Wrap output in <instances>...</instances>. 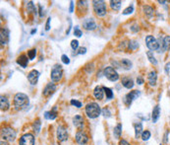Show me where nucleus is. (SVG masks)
<instances>
[{"label":"nucleus","mask_w":170,"mask_h":145,"mask_svg":"<svg viewBox=\"0 0 170 145\" xmlns=\"http://www.w3.org/2000/svg\"><path fill=\"white\" fill-rule=\"evenodd\" d=\"M72 122H73V126L75 127H77L79 130H83L85 127V118L82 116H80V114L73 117Z\"/></svg>","instance_id":"16"},{"label":"nucleus","mask_w":170,"mask_h":145,"mask_svg":"<svg viewBox=\"0 0 170 145\" xmlns=\"http://www.w3.org/2000/svg\"><path fill=\"white\" fill-rule=\"evenodd\" d=\"M120 65H121V68L124 69V70H131L133 68V62L128 58H122L120 60Z\"/></svg>","instance_id":"27"},{"label":"nucleus","mask_w":170,"mask_h":145,"mask_svg":"<svg viewBox=\"0 0 170 145\" xmlns=\"http://www.w3.org/2000/svg\"><path fill=\"white\" fill-rule=\"evenodd\" d=\"M160 113H161V109H160V106H159V105H156V106L153 107L152 112V121L153 123L157 122L159 118H160Z\"/></svg>","instance_id":"23"},{"label":"nucleus","mask_w":170,"mask_h":145,"mask_svg":"<svg viewBox=\"0 0 170 145\" xmlns=\"http://www.w3.org/2000/svg\"><path fill=\"white\" fill-rule=\"evenodd\" d=\"M0 145H10V144H9V142H7V141L1 140V142H0Z\"/></svg>","instance_id":"53"},{"label":"nucleus","mask_w":170,"mask_h":145,"mask_svg":"<svg viewBox=\"0 0 170 145\" xmlns=\"http://www.w3.org/2000/svg\"><path fill=\"white\" fill-rule=\"evenodd\" d=\"M70 46H71V48L73 49L74 52H76L79 49V41L78 39H72L71 41V44H70Z\"/></svg>","instance_id":"39"},{"label":"nucleus","mask_w":170,"mask_h":145,"mask_svg":"<svg viewBox=\"0 0 170 145\" xmlns=\"http://www.w3.org/2000/svg\"><path fill=\"white\" fill-rule=\"evenodd\" d=\"M36 33H37V29H34V30H32L31 35H34V34H36Z\"/></svg>","instance_id":"54"},{"label":"nucleus","mask_w":170,"mask_h":145,"mask_svg":"<svg viewBox=\"0 0 170 145\" xmlns=\"http://www.w3.org/2000/svg\"><path fill=\"white\" fill-rule=\"evenodd\" d=\"M161 38V43H162V47L158 49L157 52H169L170 51V36H165L162 37L160 35Z\"/></svg>","instance_id":"17"},{"label":"nucleus","mask_w":170,"mask_h":145,"mask_svg":"<svg viewBox=\"0 0 170 145\" xmlns=\"http://www.w3.org/2000/svg\"><path fill=\"white\" fill-rule=\"evenodd\" d=\"M130 30H131V32H133V33H138V32H140V26L138 24H133L131 27H130Z\"/></svg>","instance_id":"44"},{"label":"nucleus","mask_w":170,"mask_h":145,"mask_svg":"<svg viewBox=\"0 0 170 145\" xmlns=\"http://www.w3.org/2000/svg\"><path fill=\"white\" fill-rule=\"evenodd\" d=\"M142 10L144 14V16H146L148 19H152L154 16V13H156L154 8L152 6H151V5H148V4H144L142 6Z\"/></svg>","instance_id":"19"},{"label":"nucleus","mask_w":170,"mask_h":145,"mask_svg":"<svg viewBox=\"0 0 170 145\" xmlns=\"http://www.w3.org/2000/svg\"><path fill=\"white\" fill-rule=\"evenodd\" d=\"M70 104H71L72 106L78 108V109H80V108H82V107H83L82 102H80V101H78V100H75V99H72L71 101H70Z\"/></svg>","instance_id":"42"},{"label":"nucleus","mask_w":170,"mask_h":145,"mask_svg":"<svg viewBox=\"0 0 170 145\" xmlns=\"http://www.w3.org/2000/svg\"><path fill=\"white\" fill-rule=\"evenodd\" d=\"M103 75L107 80L111 82H116L120 79L119 73L117 72V70L115 68H113L112 66H107L103 69Z\"/></svg>","instance_id":"6"},{"label":"nucleus","mask_w":170,"mask_h":145,"mask_svg":"<svg viewBox=\"0 0 170 145\" xmlns=\"http://www.w3.org/2000/svg\"><path fill=\"white\" fill-rule=\"evenodd\" d=\"M121 85L123 87H125L126 89L130 90V89H133L135 86V82L133 78L129 77V76H124L121 78Z\"/></svg>","instance_id":"20"},{"label":"nucleus","mask_w":170,"mask_h":145,"mask_svg":"<svg viewBox=\"0 0 170 145\" xmlns=\"http://www.w3.org/2000/svg\"><path fill=\"white\" fill-rule=\"evenodd\" d=\"M34 135L33 133H25L19 139V145H34Z\"/></svg>","instance_id":"11"},{"label":"nucleus","mask_w":170,"mask_h":145,"mask_svg":"<svg viewBox=\"0 0 170 145\" xmlns=\"http://www.w3.org/2000/svg\"><path fill=\"white\" fill-rule=\"evenodd\" d=\"M103 90H104V94H105V96H106V100H112L114 98V93L111 88L103 86Z\"/></svg>","instance_id":"34"},{"label":"nucleus","mask_w":170,"mask_h":145,"mask_svg":"<svg viewBox=\"0 0 170 145\" xmlns=\"http://www.w3.org/2000/svg\"><path fill=\"white\" fill-rule=\"evenodd\" d=\"M151 137H152V133L149 130H144V132L142 133V136H141L143 141H148Z\"/></svg>","instance_id":"37"},{"label":"nucleus","mask_w":170,"mask_h":145,"mask_svg":"<svg viewBox=\"0 0 170 145\" xmlns=\"http://www.w3.org/2000/svg\"><path fill=\"white\" fill-rule=\"evenodd\" d=\"M146 54H147V57H148V61L151 62V63L152 64V65L156 66L157 64H158V61H157V59L156 58V56H154L153 52L148 51V52H146Z\"/></svg>","instance_id":"33"},{"label":"nucleus","mask_w":170,"mask_h":145,"mask_svg":"<svg viewBox=\"0 0 170 145\" xmlns=\"http://www.w3.org/2000/svg\"><path fill=\"white\" fill-rule=\"evenodd\" d=\"M44 118L47 119V121H54L57 116H58V113H57V107H53L52 110H50V111H47L44 113Z\"/></svg>","instance_id":"21"},{"label":"nucleus","mask_w":170,"mask_h":145,"mask_svg":"<svg viewBox=\"0 0 170 145\" xmlns=\"http://www.w3.org/2000/svg\"><path fill=\"white\" fill-rule=\"evenodd\" d=\"M148 82L151 87H156L157 83V72L156 70H152L148 73Z\"/></svg>","instance_id":"18"},{"label":"nucleus","mask_w":170,"mask_h":145,"mask_svg":"<svg viewBox=\"0 0 170 145\" xmlns=\"http://www.w3.org/2000/svg\"><path fill=\"white\" fill-rule=\"evenodd\" d=\"M56 90H57L56 84L53 83V82H49L45 85V87H44L43 90H42V96L45 97V98L50 97L51 95H53L54 93H55Z\"/></svg>","instance_id":"12"},{"label":"nucleus","mask_w":170,"mask_h":145,"mask_svg":"<svg viewBox=\"0 0 170 145\" xmlns=\"http://www.w3.org/2000/svg\"><path fill=\"white\" fill-rule=\"evenodd\" d=\"M146 46L148 48V51L151 52H157L158 48H159V44L157 39H156L152 35H148L146 37Z\"/></svg>","instance_id":"8"},{"label":"nucleus","mask_w":170,"mask_h":145,"mask_svg":"<svg viewBox=\"0 0 170 145\" xmlns=\"http://www.w3.org/2000/svg\"><path fill=\"white\" fill-rule=\"evenodd\" d=\"M38 15H39V18H43L44 16V10H43V7L42 6V4H38Z\"/></svg>","instance_id":"45"},{"label":"nucleus","mask_w":170,"mask_h":145,"mask_svg":"<svg viewBox=\"0 0 170 145\" xmlns=\"http://www.w3.org/2000/svg\"><path fill=\"white\" fill-rule=\"evenodd\" d=\"M39 75H41V73H39L38 70H37V69H32V70L28 73V76H27L30 84L33 85V86L37 85L38 82V79H39Z\"/></svg>","instance_id":"13"},{"label":"nucleus","mask_w":170,"mask_h":145,"mask_svg":"<svg viewBox=\"0 0 170 145\" xmlns=\"http://www.w3.org/2000/svg\"><path fill=\"white\" fill-rule=\"evenodd\" d=\"M37 48H32V49H30V51H28V57L30 60H34V58H36L37 56Z\"/></svg>","instance_id":"36"},{"label":"nucleus","mask_w":170,"mask_h":145,"mask_svg":"<svg viewBox=\"0 0 170 145\" xmlns=\"http://www.w3.org/2000/svg\"><path fill=\"white\" fill-rule=\"evenodd\" d=\"M164 70H165L166 75H169V73H170V62H167V63L165 64V67H164Z\"/></svg>","instance_id":"49"},{"label":"nucleus","mask_w":170,"mask_h":145,"mask_svg":"<svg viewBox=\"0 0 170 145\" xmlns=\"http://www.w3.org/2000/svg\"><path fill=\"white\" fill-rule=\"evenodd\" d=\"M1 138L2 140L7 141L9 143L14 142L17 138V132L13 127L9 126H3L1 129Z\"/></svg>","instance_id":"3"},{"label":"nucleus","mask_w":170,"mask_h":145,"mask_svg":"<svg viewBox=\"0 0 170 145\" xmlns=\"http://www.w3.org/2000/svg\"><path fill=\"white\" fill-rule=\"evenodd\" d=\"M83 28L86 30V31H94L97 28V25L94 21L93 18H87L85 19L83 23H82Z\"/></svg>","instance_id":"14"},{"label":"nucleus","mask_w":170,"mask_h":145,"mask_svg":"<svg viewBox=\"0 0 170 145\" xmlns=\"http://www.w3.org/2000/svg\"><path fill=\"white\" fill-rule=\"evenodd\" d=\"M134 130H135V138L138 139L142 136V133L144 132V126L141 122L134 123Z\"/></svg>","instance_id":"26"},{"label":"nucleus","mask_w":170,"mask_h":145,"mask_svg":"<svg viewBox=\"0 0 170 145\" xmlns=\"http://www.w3.org/2000/svg\"><path fill=\"white\" fill-rule=\"evenodd\" d=\"M133 12H134V5L131 4V5H129L127 8H125L123 10L122 14L123 15H130V14H133Z\"/></svg>","instance_id":"38"},{"label":"nucleus","mask_w":170,"mask_h":145,"mask_svg":"<svg viewBox=\"0 0 170 145\" xmlns=\"http://www.w3.org/2000/svg\"><path fill=\"white\" fill-rule=\"evenodd\" d=\"M74 1H71L70 2V7H69V12L70 13H73L74 12Z\"/></svg>","instance_id":"52"},{"label":"nucleus","mask_w":170,"mask_h":145,"mask_svg":"<svg viewBox=\"0 0 170 145\" xmlns=\"http://www.w3.org/2000/svg\"><path fill=\"white\" fill-rule=\"evenodd\" d=\"M168 134H169V130H166L165 134H164V136H163V142L164 143H167L168 142Z\"/></svg>","instance_id":"51"},{"label":"nucleus","mask_w":170,"mask_h":145,"mask_svg":"<svg viewBox=\"0 0 170 145\" xmlns=\"http://www.w3.org/2000/svg\"><path fill=\"white\" fill-rule=\"evenodd\" d=\"M53 145H59V144H53Z\"/></svg>","instance_id":"55"},{"label":"nucleus","mask_w":170,"mask_h":145,"mask_svg":"<svg viewBox=\"0 0 170 145\" xmlns=\"http://www.w3.org/2000/svg\"><path fill=\"white\" fill-rule=\"evenodd\" d=\"M101 114H102V116H103L104 118H109L112 117V113H111L110 110H109V108H107V107L103 108V109L101 110Z\"/></svg>","instance_id":"35"},{"label":"nucleus","mask_w":170,"mask_h":145,"mask_svg":"<svg viewBox=\"0 0 170 145\" xmlns=\"http://www.w3.org/2000/svg\"><path fill=\"white\" fill-rule=\"evenodd\" d=\"M61 61H62V63L66 64V65L70 64V58H69V56H67V54H62L61 56Z\"/></svg>","instance_id":"43"},{"label":"nucleus","mask_w":170,"mask_h":145,"mask_svg":"<svg viewBox=\"0 0 170 145\" xmlns=\"http://www.w3.org/2000/svg\"><path fill=\"white\" fill-rule=\"evenodd\" d=\"M93 9L97 16L98 17H104L107 13V6L106 3L103 0H93Z\"/></svg>","instance_id":"4"},{"label":"nucleus","mask_w":170,"mask_h":145,"mask_svg":"<svg viewBox=\"0 0 170 145\" xmlns=\"http://www.w3.org/2000/svg\"><path fill=\"white\" fill-rule=\"evenodd\" d=\"M30 104V98L28 95L24 93H17L15 94L13 98V105L16 111H22L26 109Z\"/></svg>","instance_id":"1"},{"label":"nucleus","mask_w":170,"mask_h":145,"mask_svg":"<svg viewBox=\"0 0 170 145\" xmlns=\"http://www.w3.org/2000/svg\"><path fill=\"white\" fill-rule=\"evenodd\" d=\"M50 22H51V17H48L45 23V31H49L50 30Z\"/></svg>","instance_id":"47"},{"label":"nucleus","mask_w":170,"mask_h":145,"mask_svg":"<svg viewBox=\"0 0 170 145\" xmlns=\"http://www.w3.org/2000/svg\"><path fill=\"white\" fill-rule=\"evenodd\" d=\"M10 41V30L7 27L1 28L0 31V42H1V46H6Z\"/></svg>","instance_id":"15"},{"label":"nucleus","mask_w":170,"mask_h":145,"mask_svg":"<svg viewBox=\"0 0 170 145\" xmlns=\"http://www.w3.org/2000/svg\"><path fill=\"white\" fill-rule=\"evenodd\" d=\"M160 145H161V144H160Z\"/></svg>","instance_id":"57"},{"label":"nucleus","mask_w":170,"mask_h":145,"mask_svg":"<svg viewBox=\"0 0 170 145\" xmlns=\"http://www.w3.org/2000/svg\"><path fill=\"white\" fill-rule=\"evenodd\" d=\"M56 138L59 142H65L68 140L69 133L67 128L64 126H58L56 129Z\"/></svg>","instance_id":"9"},{"label":"nucleus","mask_w":170,"mask_h":145,"mask_svg":"<svg viewBox=\"0 0 170 145\" xmlns=\"http://www.w3.org/2000/svg\"><path fill=\"white\" fill-rule=\"evenodd\" d=\"M78 54H80V56H82V54H86L87 53V48H85V47H81V48H79L78 49Z\"/></svg>","instance_id":"46"},{"label":"nucleus","mask_w":170,"mask_h":145,"mask_svg":"<svg viewBox=\"0 0 170 145\" xmlns=\"http://www.w3.org/2000/svg\"><path fill=\"white\" fill-rule=\"evenodd\" d=\"M29 57L27 54H21V56H19L17 57V64L18 65H20L22 68H27L28 67V64H29Z\"/></svg>","instance_id":"24"},{"label":"nucleus","mask_w":170,"mask_h":145,"mask_svg":"<svg viewBox=\"0 0 170 145\" xmlns=\"http://www.w3.org/2000/svg\"><path fill=\"white\" fill-rule=\"evenodd\" d=\"M169 124H170V122H169Z\"/></svg>","instance_id":"56"},{"label":"nucleus","mask_w":170,"mask_h":145,"mask_svg":"<svg viewBox=\"0 0 170 145\" xmlns=\"http://www.w3.org/2000/svg\"><path fill=\"white\" fill-rule=\"evenodd\" d=\"M118 145H131V144H130V143L126 140V139H120Z\"/></svg>","instance_id":"50"},{"label":"nucleus","mask_w":170,"mask_h":145,"mask_svg":"<svg viewBox=\"0 0 170 145\" xmlns=\"http://www.w3.org/2000/svg\"><path fill=\"white\" fill-rule=\"evenodd\" d=\"M10 102L9 99L6 96H1L0 97V109L2 112H7L10 110Z\"/></svg>","instance_id":"25"},{"label":"nucleus","mask_w":170,"mask_h":145,"mask_svg":"<svg viewBox=\"0 0 170 145\" xmlns=\"http://www.w3.org/2000/svg\"><path fill=\"white\" fill-rule=\"evenodd\" d=\"M109 5H110V8L116 12H119L120 9L122 6V1H119V0H110L109 1Z\"/></svg>","instance_id":"31"},{"label":"nucleus","mask_w":170,"mask_h":145,"mask_svg":"<svg viewBox=\"0 0 170 145\" xmlns=\"http://www.w3.org/2000/svg\"><path fill=\"white\" fill-rule=\"evenodd\" d=\"M93 69H94V64L92 62V63L87 64L86 67H85V71H87V73H89V74H92Z\"/></svg>","instance_id":"41"},{"label":"nucleus","mask_w":170,"mask_h":145,"mask_svg":"<svg viewBox=\"0 0 170 145\" xmlns=\"http://www.w3.org/2000/svg\"><path fill=\"white\" fill-rule=\"evenodd\" d=\"M136 82H137L138 85H143L144 83V80L142 76H138L137 79H136Z\"/></svg>","instance_id":"48"},{"label":"nucleus","mask_w":170,"mask_h":145,"mask_svg":"<svg viewBox=\"0 0 170 145\" xmlns=\"http://www.w3.org/2000/svg\"><path fill=\"white\" fill-rule=\"evenodd\" d=\"M104 90H103V86H97L93 89V97L96 98V100L97 101H101L104 98Z\"/></svg>","instance_id":"22"},{"label":"nucleus","mask_w":170,"mask_h":145,"mask_svg":"<svg viewBox=\"0 0 170 145\" xmlns=\"http://www.w3.org/2000/svg\"><path fill=\"white\" fill-rule=\"evenodd\" d=\"M74 36L77 37V38H81L83 36V31L80 29L79 26L74 27Z\"/></svg>","instance_id":"40"},{"label":"nucleus","mask_w":170,"mask_h":145,"mask_svg":"<svg viewBox=\"0 0 170 145\" xmlns=\"http://www.w3.org/2000/svg\"><path fill=\"white\" fill-rule=\"evenodd\" d=\"M140 47V44L136 39H130L127 44V48L129 51H137Z\"/></svg>","instance_id":"32"},{"label":"nucleus","mask_w":170,"mask_h":145,"mask_svg":"<svg viewBox=\"0 0 170 145\" xmlns=\"http://www.w3.org/2000/svg\"><path fill=\"white\" fill-rule=\"evenodd\" d=\"M33 130L34 132V134L36 135H38V134H39V132H41V129H42V121L41 118H36L34 119V122H33Z\"/></svg>","instance_id":"28"},{"label":"nucleus","mask_w":170,"mask_h":145,"mask_svg":"<svg viewBox=\"0 0 170 145\" xmlns=\"http://www.w3.org/2000/svg\"><path fill=\"white\" fill-rule=\"evenodd\" d=\"M122 129H123L122 123H118L117 126L113 128V135L115 139H119L120 140V138H121V135H122Z\"/></svg>","instance_id":"30"},{"label":"nucleus","mask_w":170,"mask_h":145,"mask_svg":"<svg viewBox=\"0 0 170 145\" xmlns=\"http://www.w3.org/2000/svg\"><path fill=\"white\" fill-rule=\"evenodd\" d=\"M75 140L79 145H86L89 141V137L88 133L83 129V130H78L75 134Z\"/></svg>","instance_id":"10"},{"label":"nucleus","mask_w":170,"mask_h":145,"mask_svg":"<svg viewBox=\"0 0 170 145\" xmlns=\"http://www.w3.org/2000/svg\"><path fill=\"white\" fill-rule=\"evenodd\" d=\"M26 8H27V12L28 14H33V15H37L38 14V9L36 7V5L34 4L33 1H29L27 2V5H26Z\"/></svg>","instance_id":"29"},{"label":"nucleus","mask_w":170,"mask_h":145,"mask_svg":"<svg viewBox=\"0 0 170 145\" xmlns=\"http://www.w3.org/2000/svg\"><path fill=\"white\" fill-rule=\"evenodd\" d=\"M63 78V68L62 65L59 63L54 64L51 72H50V79L53 83H57L59 81H61V79Z\"/></svg>","instance_id":"5"},{"label":"nucleus","mask_w":170,"mask_h":145,"mask_svg":"<svg viewBox=\"0 0 170 145\" xmlns=\"http://www.w3.org/2000/svg\"><path fill=\"white\" fill-rule=\"evenodd\" d=\"M85 113L87 117L91 119L97 118L101 114V108L96 102H89L85 107Z\"/></svg>","instance_id":"2"},{"label":"nucleus","mask_w":170,"mask_h":145,"mask_svg":"<svg viewBox=\"0 0 170 145\" xmlns=\"http://www.w3.org/2000/svg\"><path fill=\"white\" fill-rule=\"evenodd\" d=\"M140 96H141V91H140V90H133V91L129 92L128 94L125 95L123 98V103L126 107L130 108L132 103L135 100H137Z\"/></svg>","instance_id":"7"}]
</instances>
